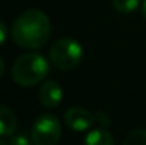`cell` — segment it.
Segmentation results:
<instances>
[{"label":"cell","mask_w":146,"mask_h":145,"mask_svg":"<svg viewBox=\"0 0 146 145\" xmlns=\"http://www.w3.org/2000/svg\"><path fill=\"white\" fill-rule=\"evenodd\" d=\"M51 33L48 16L38 9L23 11L11 27V39L21 48L37 50L44 47Z\"/></svg>","instance_id":"1"},{"label":"cell","mask_w":146,"mask_h":145,"mask_svg":"<svg viewBox=\"0 0 146 145\" xmlns=\"http://www.w3.org/2000/svg\"><path fill=\"white\" fill-rule=\"evenodd\" d=\"M48 73V61L38 53H24L19 55L11 67L13 81L21 87H33L41 83Z\"/></svg>","instance_id":"2"},{"label":"cell","mask_w":146,"mask_h":145,"mask_svg":"<svg viewBox=\"0 0 146 145\" xmlns=\"http://www.w3.org/2000/svg\"><path fill=\"white\" fill-rule=\"evenodd\" d=\"M50 61L58 70H72L82 58V47L77 40L60 39L50 47Z\"/></svg>","instance_id":"3"},{"label":"cell","mask_w":146,"mask_h":145,"mask_svg":"<svg viewBox=\"0 0 146 145\" xmlns=\"http://www.w3.org/2000/svg\"><path fill=\"white\" fill-rule=\"evenodd\" d=\"M61 138V125L55 115L41 114L36 118L31 128L34 145H57Z\"/></svg>","instance_id":"4"},{"label":"cell","mask_w":146,"mask_h":145,"mask_svg":"<svg viewBox=\"0 0 146 145\" xmlns=\"http://www.w3.org/2000/svg\"><path fill=\"white\" fill-rule=\"evenodd\" d=\"M64 121L68 128H71L77 132H82L92 127V124L95 122V114H92L88 110L81 108V107H72L65 111Z\"/></svg>","instance_id":"5"},{"label":"cell","mask_w":146,"mask_h":145,"mask_svg":"<svg viewBox=\"0 0 146 145\" xmlns=\"http://www.w3.org/2000/svg\"><path fill=\"white\" fill-rule=\"evenodd\" d=\"M38 100L43 107L55 108L62 100V88L55 80H47L38 90Z\"/></svg>","instance_id":"6"},{"label":"cell","mask_w":146,"mask_h":145,"mask_svg":"<svg viewBox=\"0 0 146 145\" xmlns=\"http://www.w3.org/2000/svg\"><path fill=\"white\" fill-rule=\"evenodd\" d=\"M17 128V118L14 112L6 105L0 104V137H10Z\"/></svg>","instance_id":"7"},{"label":"cell","mask_w":146,"mask_h":145,"mask_svg":"<svg viewBox=\"0 0 146 145\" xmlns=\"http://www.w3.org/2000/svg\"><path fill=\"white\" fill-rule=\"evenodd\" d=\"M84 145H115V141L111 132L106 128L101 127V128L92 130L88 132V135L85 137Z\"/></svg>","instance_id":"8"},{"label":"cell","mask_w":146,"mask_h":145,"mask_svg":"<svg viewBox=\"0 0 146 145\" xmlns=\"http://www.w3.org/2000/svg\"><path fill=\"white\" fill-rule=\"evenodd\" d=\"M141 4V0H112V6L118 13L129 14L133 13Z\"/></svg>","instance_id":"9"},{"label":"cell","mask_w":146,"mask_h":145,"mask_svg":"<svg viewBox=\"0 0 146 145\" xmlns=\"http://www.w3.org/2000/svg\"><path fill=\"white\" fill-rule=\"evenodd\" d=\"M122 145H146V130H132L123 140Z\"/></svg>","instance_id":"10"},{"label":"cell","mask_w":146,"mask_h":145,"mask_svg":"<svg viewBox=\"0 0 146 145\" xmlns=\"http://www.w3.org/2000/svg\"><path fill=\"white\" fill-rule=\"evenodd\" d=\"M33 140H30L27 135L24 134H17L14 137H11V140L9 141V145H33L34 142H31Z\"/></svg>","instance_id":"11"},{"label":"cell","mask_w":146,"mask_h":145,"mask_svg":"<svg viewBox=\"0 0 146 145\" xmlns=\"http://www.w3.org/2000/svg\"><path fill=\"white\" fill-rule=\"evenodd\" d=\"M95 121L99 122L104 128H106V127H109V118L106 117V114L105 112H95Z\"/></svg>","instance_id":"12"},{"label":"cell","mask_w":146,"mask_h":145,"mask_svg":"<svg viewBox=\"0 0 146 145\" xmlns=\"http://www.w3.org/2000/svg\"><path fill=\"white\" fill-rule=\"evenodd\" d=\"M6 39H7V26L3 21H0V46L6 41Z\"/></svg>","instance_id":"13"},{"label":"cell","mask_w":146,"mask_h":145,"mask_svg":"<svg viewBox=\"0 0 146 145\" xmlns=\"http://www.w3.org/2000/svg\"><path fill=\"white\" fill-rule=\"evenodd\" d=\"M3 74H4V61H3L1 57H0V78H1Z\"/></svg>","instance_id":"14"},{"label":"cell","mask_w":146,"mask_h":145,"mask_svg":"<svg viewBox=\"0 0 146 145\" xmlns=\"http://www.w3.org/2000/svg\"><path fill=\"white\" fill-rule=\"evenodd\" d=\"M142 13H143V17L146 19V0L143 1V4H142Z\"/></svg>","instance_id":"15"},{"label":"cell","mask_w":146,"mask_h":145,"mask_svg":"<svg viewBox=\"0 0 146 145\" xmlns=\"http://www.w3.org/2000/svg\"><path fill=\"white\" fill-rule=\"evenodd\" d=\"M0 145H9V144H6V142H4L3 140H0Z\"/></svg>","instance_id":"16"}]
</instances>
